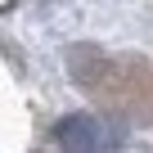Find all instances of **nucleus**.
I'll list each match as a JSON object with an SVG mask.
<instances>
[{
    "mask_svg": "<svg viewBox=\"0 0 153 153\" xmlns=\"http://www.w3.org/2000/svg\"><path fill=\"white\" fill-rule=\"evenodd\" d=\"M54 140H59L63 149H76V153H90V149H113V144H117V135H108V126H104L95 113H68V117H59Z\"/></svg>",
    "mask_w": 153,
    "mask_h": 153,
    "instance_id": "obj_1",
    "label": "nucleus"
},
{
    "mask_svg": "<svg viewBox=\"0 0 153 153\" xmlns=\"http://www.w3.org/2000/svg\"><path fill=\"white\" fill-rule=\"evenodd\" d=\"M68 76H72L76 86H86V90L108 86L113 81V59L99 45H72L68 50Z\"/></svg>",
    "mask_w": 153,
    "mask_h": 153,
    "instance_id": "obj_2",
    "label": "nucleus"
}]
</instances>
